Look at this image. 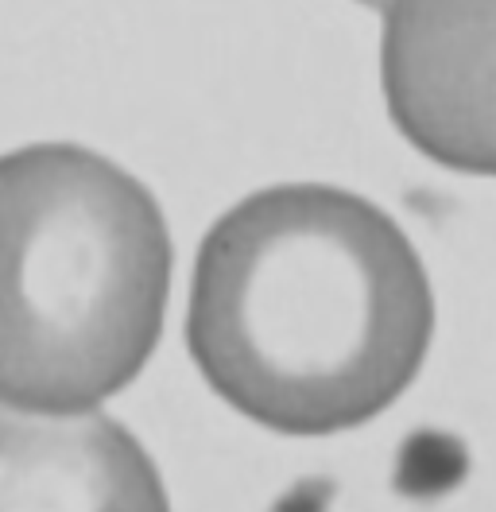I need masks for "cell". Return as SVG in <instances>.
<instances>
[{"label":"cell","mask_w":496,"mask_h":512,"mask_svg":"<svg viewBox=\"0 0 496 512\" xmlns=\"http://www.w3.org/2000/svg\"><path fill=\"white\" fill-rule=\"evenodd\" d=\"M171 233L152 191L78 144L0 156V404L86 416L163 334Z\"/></svg>","instance_id":"cell-2"},{"label":"cell","mask_w":496,"mask_h":512,"mask_svg":"<svg viewBox=\"0 0 496 512\" xmlns=\"http://www.w3.org/2000/svg\"><path fill=\"white\" fill-rule=\"evenodd\" d=\"M0 512H171L159 470L117 419L0 408Z\"/></svg>","instance_id":"cell-4"},{"label":"cell","mask_w":496,"mask_h":512,"mask_svg":"<svg viewBox=\"0 0 496 512\" xmlns=\"http://www.w3.org/2000/svg\"><path fill=\"white\" fill-rule=\"evenodd\" d=\"M434 334L427 268L380 206L322 183L248 194L206 233L186 350L279 435H334L396 404Z\"/></svg>","instance_id":"cell-1"},{"label":"cell","mask_w":496,"mask_h":512,"mask_svg":"<svg viewBox=\"0 0 496 512\" xmlns=\"http://www.w3.org/2000/svg\"><path fill=\"white\" fill-rule=\"evenodd\" d=\"M380 78L423 156L496 175V4H384Z\"/></svg>","instance_id":"cell-3"}]
</instances>
